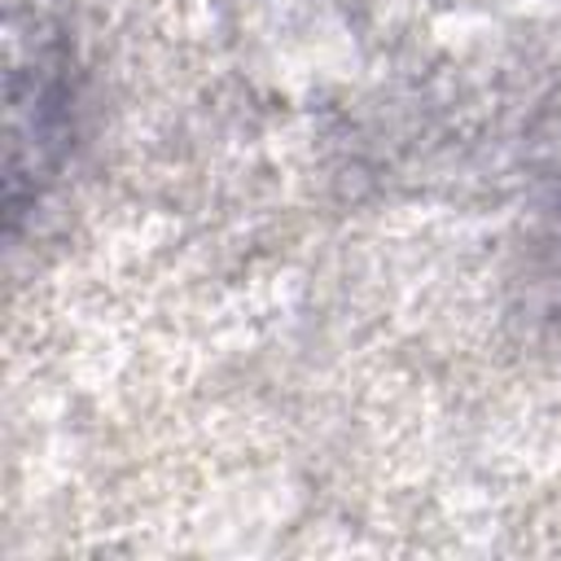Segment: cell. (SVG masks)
Listing matches in <instances>:
<instances>
[{
    "label": "cell",
    "mask_w": 561,
    "mask_h": 561,
    "mask_svg": "<svg viewBox=\"0 0 561 561\" xmlns=\"http://www.w3.org/2000/svg\"><path fill=\"white\" fill-rule=\"evenodd\" d=\"M66 57L53 39H31V53L13 35L9 61V215L22 206V188L39 193L53 175L70 118V88L61 79Z\"/></svg>",
    "instance_id": "1"
}]
</instances>
